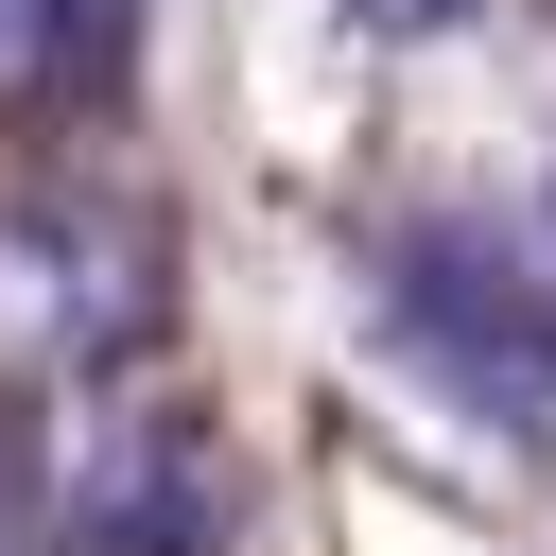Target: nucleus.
Here are the masks:
<instances>
[{
    "label": "nucleus",
    "instance_id": "nucleus-1",
    "mask_svg": "<svg viewBox=\"0 0 556 556\" xmlns=\"http://www.w3.org/2000/svg\"><path fill=\"white\" fill-rule=\"evenodd\" d=\"M156 330V243L122 208H0V382H104Z\"/></svg>",
    "mask_w": 556,
    "mask_h": 556
},
{
    "label": "nucleus",
    "instance_id": "nucleus-2",
    "mask_svg": "<svg viewBox=\"0 0 556 556\" xmlns=\"http://www.w3.org/2000/svg\"><path fill=\"white\" fill-rule=\"evenodd\" d=\"M226 521V469L174 400H87L52 434V539L70 556H208Z\"/></svg>",
    "mask_w": 556,
    "mask_h": 556
},
{
    "label": "nucleus",
    "instance_id": "nucleus-3",
    "mask_svg": "<svg viewBox=\"0 0 556 556\" xmlns=\"http://www.w3.org/2000/svg\"><path fill=\"white\" fill-rule=\"evenodd\" d=\"M122 70H139V0H70V70H52V104H122Z\"/></svg>",
    "mask_w": 556,
    "mask_h": 556
},
{
    "label": "nucleus",
    "instance_id": "nucleus-4",
    "mask_svg": "<svg viewBox=\"0 0 556 556\" xmlns=\"http://www.w3.org/2000/svg\"><path fill=\"white\" fill-rule=\"evenodd\" d=\"M70 70V0H0V104Z\"/></svg>",
    "mask_w": 556,
    "mask_h": 556
},
{
    "label": "nucleus",
    "instance_id": "nucleus-5",
    "mask_svg": "<svg viewBox=\"0 0 556 556\" xmlns=\"http://www.w3.org/2000/svg\"><path fill=\"white\" fill-rule=\"evenodd\" d=\"M348 17H365V35H452L469 0H348Z\"/></svg>",
    "mask_w": 556,
    "mask_h": 556
}]
</instances>
